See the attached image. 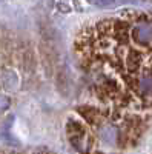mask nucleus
I'll return each mask as SVG.
<instances>
[{
    "label": "nucleus",
    "mask_w": 152,
    "mask_h": 154,
    "mask_svg": "<svg viewBox=\"0 0 152 154\" xmlns=\"http://www.w3.org/2000/svg\"><path fill=\"white\" fill-rule=\"evenodd\" d=\"M77 111L83 116V119H86V122H89L91 125H97L100 122V119H103V114H100L97 109H94L91 106H83V108H79Z\"/></svg>",
    "instance_id": "obj_1"
}]
</instances>
